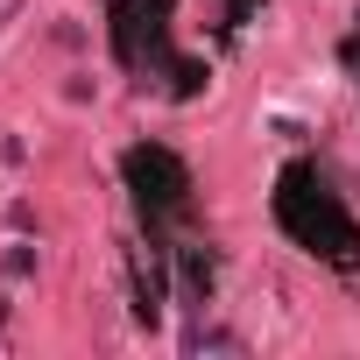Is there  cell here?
<instances>
[{"mask_svg":"<svg viewBox=\"0 0 360 360\" xmlns=\"http://www.w3.org/2000/svg\"><path fill=\"white\" fill-rule=\"evenodd\" d=\"M283 226L297 240H311V255H318V233H325V255L332 262H353V248H360L353 219L339 212V198L325 191V176H311V169H290L283 176Z\"/></svg>","mask_w":360,"mask_h":360,"instance_id":"1","label":"cell"}]
</instances>
